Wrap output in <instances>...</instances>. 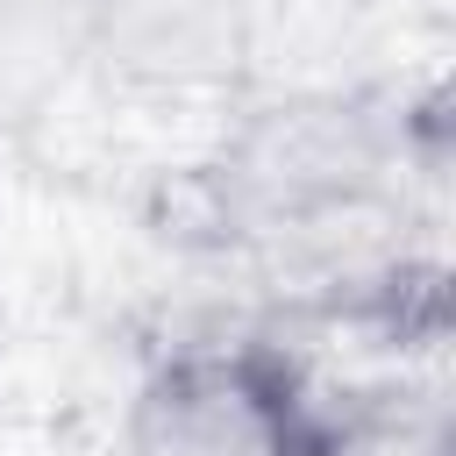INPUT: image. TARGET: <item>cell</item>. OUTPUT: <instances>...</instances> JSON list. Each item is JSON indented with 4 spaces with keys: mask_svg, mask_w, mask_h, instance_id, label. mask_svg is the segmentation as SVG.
Listing matches in <instances>:
<instances>
[{
    "mask_svg": "<svg viewBox=\"0 0 456 456\" xmlns=\"http://www.w3.org/2000/svg\"><path fill=\"white\" fill-rule=\"evenodd\" d=\"M306 456H449V406L406 385L314 392Z\"/></svg>",
    "mask_w": 456,
    "mask_h": 456,
    "instance_id": "obj_5",
    "label": "cell"
},
{
    "mask_svg": "<svg viewBox=\"0 0 456 456\" xmlns=\"http://www.w3.org/2000/svg\"><path fill=\"white\" fill-rule=\"evenodd\" d=\"M314 392L271 335L171 342L128 399V456H306Z\"/></svg>",
    "mask_w": 456,
    "mask_h": 456,
    "instance_id": "obj_2",
    "label": "cell"
},
{
    "mask_svg": "<svg viewBox=\"0 0 456 456\" xmlns=\"http://www.w3.org/2000/svg\"><path fill=\"white\" fill-rule=\"evenodd\" d=\"M93 78L135 100H235L264 78V0H107Z\"/></svg>",
    "mask_w": 456,
    "mask_h": 456,
    "instance_id": "obj_3",
    "label": "cell"
},
{
    "mask_svg": "<svg viewBox=\"0 0 456 456\" xmlns=\"http://www.w3.org/2000/svg\"><path fill=\"white\" fill-rule=\"evenodd\" d=\"M449 171V100L442 86L321 78L235 93L214 150L178 178V221L192 242L285 264L299 285L385 256L392 242H356L385 228L413 185Z\"/></svg>",
    "mask_w": 456,
    "mask_h": 456,
    "instance_id": "obj_1",
    "label": "cell"
},
{
    "mask_svg": "<svg viewBox=\"0 0 456 456\" xmlns=\"http://www.w3.org/2000/svg\"><path fill=\"white\" fill-rule=\"evenodd\" d=\"M107 0H0V142L43 135L93 78Z\"/></svg>",
    "mask_w": 456,
    "mask_h": 456,
    "instance_id": "obj_4",
    "label": "cell"
}]
</instances>
